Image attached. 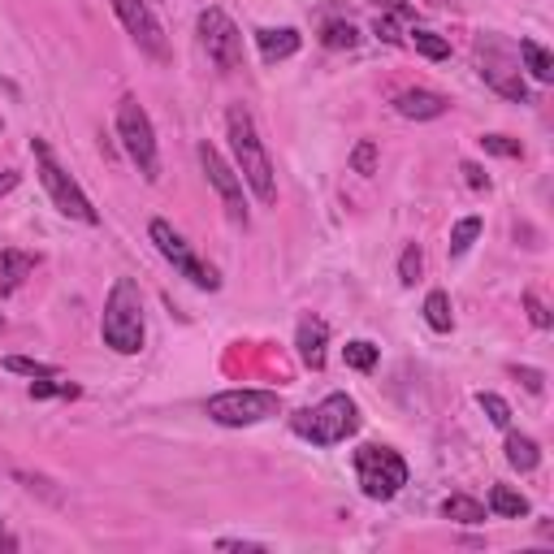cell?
I'll list each match as a JSON object with an SVG mask.
<instances>
[{"mask_svg": "<svg viewBox=\"0 0 554 554\" xmlns=\"http://www.w3.org/2000/svg\"><path fill=\"white\" fill-rule=\"evenodd\" d=\"M226 126H230V143H234V161H239V178L256 191L260 204H273L277 200V178H273V161L260 143V130L252 122V113L243 104H234L226 113Z\"/></svg>", "mask_w": 554, "mask_h": 554, "instance_id": "obj_1", "label": "cell"}, {"mask_svg": "<svg viewBox=\"0 0 554 554\" xmlns=\"http://www.w3.org/2000/svg\"><path fill=\"white\" fill-rule=\"evenodd\" d=\"M104 342L117 355H135L143 347V295L135 277H117L109 299H104V321H100Z\"/></svg>", "mask_w": 554, "mask_h": 554, "instance_id": "obj_2", "label": "cell"}, {"mask_svg": "<svg viewBox=\"0 0 554 554\" xmlns=\"http://www.w3.org/2000/svg\"><path fill=\"white\" fill-rule=\"evenodd\" d=\"M290 429L299 438H308L312 446H334V442H347L355 429H360V407H355L351 394H329L308 412H299L290 420Z\"/></svg>", "mask_w": 554, "mask_h": 554, "instance_id": "obj_3", "label": "cell"}, {"mask_svg": "<svg viewBox=\"0 0 554 554\" xmlns=\"http://www.w3.org/2000/svg\"><path fill=\"white\" fill-rule=\"evenodd\" d=\"M117 139H122L126 156L135 161V169L148 182L161 178V152H156V130H152V117L143 113V104L135 96H122L117 100Z\"/></svg>", "mask_w": 554, "mask_h": 554, "instance_id": "obj_4", "label": "cell"}, {"mask_svg": "<svg viewBox=\"0 0 554 554\" xmlns=\"http://www.w3.org/2000/svg\"><path fill=\"white\" fill-rule=\"evenodd\" d=\"M355 477H360V490L373 498V503H390V498L407 485V464H403L399 451L368 442L355 451Z\"/></svg>", "mask_w": 554, "mask_h": 554, "instance_id": "obj_5", "label": "cell"}, {"mask_svg": "<svg viewBox=\"0 0 554 554\" xmlns=\"http://www.w3.org/2000/svg\"><path fill=\"white\" fill-rule=\"evenodd\" d=\"M31 152H35V161H39V182L48 187V195H52V204L61 208L65 217H74V221H83V226H96L100 221V213L91 208V200L83 195V187L65 174V169L57 165V156L48 152V143L44 139H31Z\"/></svg>", "mask_w": 554, "mask_h": 554, "instance_id": "obj_6", "label": "cell"}, {"mask_svg": "<svg viewBox=\"0 0 554 554\" xmlns=\"http://www.w3.org/2000/svg\"><path fill=\"white\" fill-rule=\"evenodd\" d=\"M282 412V394L273 390H226L208 399V416L226 429H243V425H260Z\"/></svg>", "mask_w": 554, "mask_h": 554, "instance_id": "obj_7", "label": "cell"}, {"mask_svg": "<svg viewBox=\"0 0 554 554\" xmlns=\"http://www.w3.org/2000/svg\"><path fill=\"white\" fill-rule=\"evenodd\" d=\"M148 234H152L156 252H161V256H165L169 265H174L182 277H187L191 286H200V290H217V286H221L217 269H213V265H204V260L191 252V243L182 239V234H178L174 226H169V221H161V217H156L152 226H148Z\"/></svg>", "mask_w": 554, "mask_h": 554, "instance_id": "obj_8", "label": "cell"}, {"mask_svg": "<svg viewBox=\"0 0 554 554\" xmlns=\"http://www.w3.org/2000/svg\"><path fill=\"white\" fill-rule=\"evenodd\" d=\"M200 39L208 48V61H213L221 74H230L243 65V35H239V26L230 22L226 9L213 5V9L200 13Z\"/></svg>", "mask_w": 554, "mask_h": 554, "instance_id": "obj_9", "label": "cell"}, {"mask_svg": "<svg viewBox=\"0 0 554 554\" xmlns=\"http://www.w3.org/2000/svg\"><path fill=\"white\" fill-rule=\"evenodd\" d=\"M113 13L122 18V26L130 31V39L148 52L152 61H169V44H165V31L156 22V13L148 0H113Z\"/></svg>", "mask_w": 554, "mask_h": 554, "instance_id": "obj_10", "label": "cell"}, {"mask_svg": "<svg viewBox=\"0 0 554 554\" xmlns=\"http://www.w3.org/2000/svg\"><path fill=\"white\" fill-rule=\"evenodd\" d=\"M200 165L208 182H213V191L221 195V208H226V217L234 221V226H247V204H243V178L234 174V169L226 165V156H221L213 143H200Z\"/></svg>", "mask_w": 554, "mask_h": 554, "instance_id": "obj_11", "label": "cell"}, {"mask_svg": "<svg viewBox=\"0 0 554 554\" xmlns=\"http://www.w3.org/2000/svg\"><path fill=\"white\" fill-rule=\"evenodd\" d=\"M451 109V100L438 96V91H425V87H407L394 96V113L407 117V122H433Z\"/></svg>", "mask_w": 554, "mask_h": 554, "instance_id": "obj_12", "label": "cell"}, {"mask_svg": "<svg viewBox=\"0 0 554 554\" xmlns=\"http://www.w3.org/2000/svg\"><path fill=\"white\" fill-rule=\"evenodd\" d=\"M481 78L498 91V96L516 100V104L529 100V87H524V78H520V70L511 61H498V57H485V52H481Z\"/></svg>", "mask_w": 554, "mask_h": 554, "instance_id": "obj_13", "label": "cell"}, {"mask_svg": "<svg viewBox=\"0 0 554 554\" xmlns=\"http://www.w3.org/2000/svg\"><path fill=\"white\" fill-rule=\"evenodd\" d=\"M325 342H329V325L321 321V316H303L295 347H299V360L308 364L312 373H321V368H325Z\"/></svg>", "mask_w": 554, "mask_h": 554, "instance_id": "obj_14", "label": "cell"}, {"mask_svg": "<svg viewBox=\"0 0 554 554\" xmlns=\"http://www.w3.org/2000/svg\"><path fill=\"white\" fill-rule=\"evenodd\" d=\"M39 256L31 252H18V247H9V252H0V290H18L26 277L35 273Z\"/></svg>", "mask_w": 554, "mask_h": 554, "instance_id": "obj_15", "label": "cell"}, {"mask_svg": "<svg viewBox=\"0 0 554 554\" xmlns=\"http://www.w3.org/2000/svg\"><path fill=\"white\" fill-rule=\"evenodd\" d=\"M256 44H260V57L265 61H286L299 52V31H290V26H282V31H256Z\"/></svg>", "mask_w": 554, "mask_h": 554, "instance_id": "obj_16", "label": "cell"}, {"mask_svg": "<svg viewBox=\"0 0 554 554\" xmlns=\"http://www.w3.org/2000/svg\"><path fill=\"white\" fill-rule=\"evenodd\" d=\"M507 464L516 472H533L537 464H542V451H537L533 438H524V433H511L507 438Z\"/></svg>", "mask_w": 554, "mask_h": 554, "instance_id": "obj_17", "label": "cell"}, {"mask_svg": "<svg viewBox=\"0 0 554 554\" xmlns=\"http://www.w3.org/2000/svg\"><path fill=\"white\" fill-rule=\"evenodd\" d=\"M490 511H494V516H507V520H520V516H529V498L516 494L511 485H494V490H490Z\"/></svg>", "mask_w": 554, "mask_h": 554, "instance_id": "obj_18", "label": "cell"}, {"mask_svg": "<svg viewBox=\"0 0 554 554\" xmlns=\"http://www.w3.org/2000/svg\"><path fill=\"white\" fill-rule=\"evenodd\" d=\"M520 61L529 65V74L537 78V83H550L554 78V57L542 44H533V39H520Z\"/></svg>", "mask_w": 554, "mask_h": 554, "instance_id": "obj_19", "label": "cell"}, {"mask_svg": "<svg viewBox=\"0 0 554 554\" xmlns=\"http://www.w3.org/2000/svg\"><path fill=\"white\" fill-rule=\"evenodd\" d=\"M442 516L459 520V524H485V507L477 503V498H468V494H451L442 503Z\"/></svg>", "mask_w": 554, "mask_h": 554, "instance_id": "obj_20", "label": "cell"}, {"mask_svg": "<svg viewBox=\"0 0 554 554\" xmlns=\"http://www.w3.org/2000/svg\"><path fill=\"white\" fill-rule=\"evenodd\" d=\"M425 321H429V329H438V334H451L455 316H451V299H446V290H429V299H425Z\"/></svg>", "mask_w": 554, "mask_h": 554, "instance_id": "obj_21", "label": "cell"}, {"mask_svg": "<svg viewBox=\"0 0 554 554\" xmlns=\"http://www.w3.org/2000/svg\"><path fill=\"white\" fill-rule=\"evenodd\" d=\"M412 44H416V52H425L429 61H446V57H451V39H442L438 31H420V26H416Z\"/></svg>", "mask_w": 554, "mask_h": 554, "instance_id": "obj_22", "label": "cell"}, {"mask_svg": "<svg viewBox=\"0 0 554 554\" xmlns=\"http://www.w3.org/2000/svg\"><path fill=\"white\" fill-rule=\"evenodd\" d=\"M342 355H347V364L355 368V373H373V368H377V347H373V342H364V338H355V342H347V351H342Z\"/></svg>", "mask_w": 554, "mask_h": 554, "instance_id": "obj_23", "label": "cell"}, {"mask_svg": "<svg viewBox=\"0 0 554 554\" xmlns=\"http://www.w3.org/2000/svg\"><path fill=\"white\" fill-rule=\"evenodd\" d=\"M481 239V217H464L451 230V256H468V247Z\"/></svg>", "mask_w": 554, "mask_h": 554, "instance_id": "obj_24", "label": "cell"}, {"mask_svg": "<svg viewBox=\"0 0 554 554\" xmlns=\"http://www.w3.org/2000/svg\"><path fill=\"white\" fill-rule=\"evenodd\" d=\"M321 44L325 48H355V44H360V31H355L351 22H325Z\"/></svg>", "mask_w": 554, "mask_h": 554, "instance_id": "obj_25", "label": "cell"}, {"mask_svg": "<svg viewBox=\"0 0 554 554\" xmlns=\"http://www.w3.org/2000/svg\"><path fill=\"white\" fill-rule=\"evenodd\" d=\"M351 165H355V174H377V143L373 139H364V143H355V152H351Z\"/></svg>", "mask_w": 554, "mask_h": 554, "instance_id": "obj_26", "label": "cell"}, {"mask_svg": "<svg viewBox=\"0 0 554 554\" xmlns=\"http://www.w3.org/2000/svg\"><path fill=\"white\" fill-rule=\"evenodd\" d=\"M5 368H9V373H26V377H57V368H52V364L26 360V355H9Z\"/></svg>", "mask_w": 554, "mask_h": 554, "instance_id": "obj_27", "label": "cell"}, {"mask_svg": "<svg viewBox=\"0 0 554 554\" xmlns=\"http://www.w3.org/2000/svg\"><path fill=\"white\" fill-rule=\"evenodd\" d=\"M477 403H481V412L490 416L498 429H507V425H511V407H507V399H498V394H481Z\"/></svg>", "mask_w": 554, "mask_h": 554, "instance_id": "obj_28", "label": "cell"}, {"mask_svg": "<svg viewBox=\"0 0 554 554\" xmlns=\"http://www.w3.org/2000/svg\"><path fill=\"white\" fill-rule=\"evenodd\" d=\"M420 269H425V256H420V247H407L403 260H399V282H403V286H416Z\"/></svg>", "mask_w": 554, "mask_h": 554, "instance_id": "obj_29", "label": "cell"}, {"mask_svg": "<svg viewBox=\"0 0 554 554\" xmlns=\"http://www.w3.org/2000/svg\"><path fill=\"white\" fill-rule=\"evenodd\" d=\"M481 148L485 152H494V156H524V148H520V139H507V135H481Z\"/></svg>", "mask_w": 554, "mask_h": 554, "instance_id": "obj_30", "label": "cell"}, {"mask_svg": "<svg viewBox=\"0 0 554 554\" xmlns=\"http://www.w3.org/2000/svg\"><path fill=\"white\" fill-rule=\"evenodd\" d=\"M52 394H70V399H74L78 390L70 386V381H57V377H39L31 386V399H52Z\"/></svg>", "mask_w": 554, "mask_h": 554, "instance_id": "obj_31", "label": "cell"}, {"mask_svg": "<svg viewBox=\"0 0 554 554\" xmlns=\"http://www.w3.org/2000/svg\"><path fill=\"white\" fill-rule=\"evenodd\" d=\"M524 308H529V321H533L537 329H550V312H546V303L537 299L533 290H529V295H524Z\"/></svg>", "mask_w": 554, "mask_h": 554, "instance_id": "obj_32", "label": "cell"}, {"mask_svg": "<svg viewBox=\"0 0 554 554\" xmlns=\"http://www.w3.org/2000/svg\"><path fill=\"white\" fill-rule=\"evenodd\" d=\"M511 373L524 381V390H529V394H542V390H546V377L537 373V368H511Z\"/></svg>", "mask_w": 554, "mask_h": 554, "instance_id": "obj_33", "label": "cell"}, {"mask_svg": "<svg viewBox=\"0 0 554 554\" xmlns=\"http://www.w3.org/2000/svg\"><path fill=\"white\" fill-rule=\"evenodd\" d=\"M464 182H468L472 191H490V178H485V169H481V165H472V161L464 165Z\"/></svg>", "mask_w": 554, "mask_h": 554, "instance_id": "obj_34", "label": "cell"}, {"mask_svg": "<svg viewBox=\"0 0 554 554\" xmlns=\"http://www.w3.org/2000/svg\"><path fill=\"white\" fill-rule=\"evenodd\" d=\"M217 550H243V554H256V550H265L260 542H239V537H221Z\"/></svg>", "mask_w": 554, "mask_h": 554, "instance_id": "obj_35", "label": "cell"}, {"mask_svg": "<svg viewBox=\"0 0 554 554\" xmlns=\"http://www.w3.org/2000/svg\"><path fill=\"white\" fill-rule=\"evenodd\" d=\"M377 5L386 9V13H394V18H412V9H407L403 0H377Z\"/></svg>", "mask_w": 554, "mask_h": 554, "instance_id": "obj_36", "label": "cell"}, {"mask_svg": "<svg viewBox=\"0 0 554 554\" xmlns=\"http://www.w3.org/2000/svg\"><path fill=\"white\" fill-rule=\"evenodd\" d=\"M13 550H18V537H13L5 529V520H0V554H13Z\"/></svg>", "mask_w": 554, "mask_h": 554, "instance_id": "obj_37", "label": "cell"}, {"mask_svg": "<svg viewBox=\"0 0 554 554\" xmlns=\"http://www.w3.org/2000/svg\"><path fill=\"white\" fill-rule=\"evenodd\" d=\"M13 187H18V174H13V169H5V174H0V195L13 191Z\"/></svg>", "mask_w": 554, "mask_h": 554, "instance_id": "obj_38", "label": "cell"}, {"mask_svg": "<svg viewBox=\"0 0 554 554\" xmlns=\"http://www.w3.org/2000/svg\"><path fill=\"white\" fill-rule=\"evenodd\" d=\"M0 135H5V122H0Z\"/></svg>", "mask_w": 554, "mask_h": 554, "instance_id": "obj_39", "label": "cell"}, {"mask_svg": "<svg viewBox=\"0 0 554 554\" xmlns=\"http://www.w3.org/2000/svg\"><path fill=\"white\" fill-rule=\"evenodd\" d=\"M0 329H5V316H0Z\"/></svg>", "mask_w": 554, "mask_h": 554, "instance_id": "obj_40", "label": "cell"}]
</instances>
